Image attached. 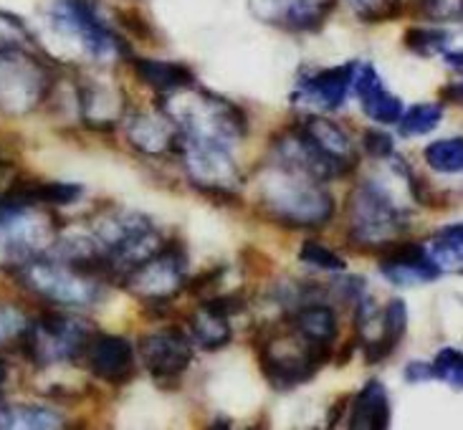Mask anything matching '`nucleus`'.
<instances>
[{
	"mask_svg": "<svg viewBox=\"0 0 463 430\" xmlns=\"http://www.w3.org/2000/svg\"><path fill=\"white\" fill-rule=\"evenodd\" d=\"M426 163L430 170L443 175H456L463 170V139H439L426 147Z\"/></svg>",
	"mask_w": 463,
	"mask_h": 430,
	"instance_id": "nucleus-23",
	"label": "nucleus"
},
{
	"mask_svg": "<svg viewBox=\"0 0 463 430\" xmlns=\"http://www.w3.org/2000/svg\"><path fill=\"white\" fill-rule=\"evenodd\" d=\"M363 150L375 160H390L395 154V139L385 129H367L363 137Z\"/></svg>",
	"mask_w": 463,
	"mask_h": 430,
	"instance_id": "nucleus-31",
	"label": "nucleus"
},
{
	"mask_svg": "<svg viewBox=\"0 0 463 430\" xmlns=\"http://www.w3.org/2000/svg\"><path fill=\"white\" fill-rule=\"evenodd\" d=\"M256 352H259V365L269 385L279 392H288L309 382L332 360L335 350H319V347L307 344L287 324V329H274L263 334L256 344Z\"/></svg>",
	"mask_w": 463,
	"mask_h": 430,
	"instance_id": "nucleus-3",
	"label": "nucleus"
},
{
	"mask_svg": "<svg viewBox=\"0 0 463 430\" xmlns=\"http://www.w3.org/2000/svg\"><path fill=\"white\" fill-rule=\"evenodd\" d=\"M223 276H226V268H223V266H218V268H211V271H205V274H201V276L188 278L185 289H188L190 294H205V291L215 289Z\"/></svg>",
	"mask_w": 463,
	"mask_h": 430,
	"instance_id": "nucleus-34",
	"label": "nucleus"
},
{
	"mask_svg": "<svg viewBox=\"0 0 463 430\" xmlns=\"http://www.w3.org/2000/svg\"><path fill=\"white\" fill-rule=\"evenodd\" d=\"M53 69L38 49L0 51V112L21 117L38 109L53 91Z\"/></svg>",
	"mask_w": 463,
	"mask_h": 430,
	"instance_id": "nucleus-4",
	"label": "nucleus"
},
{
	"mask_svg": "<svg viewBox=\"0 0 463 430\" xmlns=\"http://www.w3.org/2000/svg\"><path fill=\"white\" fill-rule=\"evenodd\" d=\"M405 46L423 56V59H430V56H446L451 46V33L446 28H423V25H415V28H408L405 33Z\"/></svg>",
	"mask_w": 463,
	"mask_h": 430,
	"instance_id": "nucleus-22",
	"label": "nucleus"
},
{
	"mask_svg": "<svg viewBox=\"0 0 463 430\" xmlns=\"http://www.w3.org/2000/svg\"><path fill=\"white\" fill-rule=\"evenodd\" d=\"M352 243L363 251H380L395 240L408 226V213L390 201L388 192L377 188L375 182H363L352 192Z\"/></svg>",
	"mask_w": 463,
	"mask_h": 430,
	"instance_id": "nucleus-6",
	"label": "nucleus"
},
{
	"mask_svg": "<svg viewBox=\"0 0 463 430\" xmlns=\"http://www.w3.org/2000/svg\"><path fill=\"white\" fill-rule=\"evenodd\" d=\"M190 340L193 344H198L203 350H221L226 347L228 341L233 340V329L226 316H218L213 312H208L201 304V309L195 314H190Z\"/></svg>",
	"mask_w": 463,
	"mask_h": 430,
	"instance_id": "nucleus-19",
	"label": "nucleus"
},
{
	"mask_svg": "<svg viewBox=\"0 0 463 430\" xmlns=\"http://www.w3.org/2000/svg\"><path fill=\"white\" fill-rule=\"evenodd\" d=\"M135 66V74L142 84L155 89L157 94H173L180 89H188L195 84V74L185 63L155 61V59H129Z\"/></svg>",
	"mask_w": 463,
	"mask_h": 430,
	"instance_id": "nucleus-17",
	"label": "nucleus"
},
{
	"mask_svg": "<svg viewBox=\"0 0 463 430\" xmlns=\"http://www.w3.org/2000/svg\"><path fill=\"white\" fill-rule=\"evenodd\" d=\"M405 379H408L411 385L430 382V379H433V367H430V362H408V365H405Z\"/></svg>",
	"mask_w": 463,
	"mask_h": 430,
	"instance_id": "nucleus-35",
	"label": "nucleus"
},
{
	"mask_svg": "<svg viewBox=\"0 0 463 430\" xmlns=\"http://www.w3.org/2000/svg\"><path fill=\"white\" fill-rule=\"evenodd\" d=\"M137 354L145 369L160 385H165L167 379L177 382L193 365V340L188 332L177 327L152 332V334L139 337Z\"/></svg>",
	"mask_w": 463,
	"mask_h": 430,
	"instance_id": "nucleus-8",
	"label": "nucleus"
},
{
	"mask_svg": "<svg viewBox=\"0 0 463 430\" xmlns=\"http://www.w3.org/2000/svg\"><path fill=\"white\" fill-rule=\"evenodd\" d=\"M380 274L392 286H415V284L436 281L443 271L430 258L423 243L392 240L385 248H380Z\"/></svg>",
	"mask_w": 463,
	"mask_h": 430,
	"instance_id": "nucleus-9",
	"label": "nucleus"
},
{
	"mask_svg": "<svg viewBox=\"0 0 463 430\" xmlns=\"http://www.w3.org/2000/svg\"><path fill=\"white\" fill-rule=\"evenodd\" d=\"M347 405H350V395H347V397H342L339 403L332 405V410H329V420H326V428H337L339 423H342V416H347Z\"/></svg>",
	"mask_w": 463,
	"mask_h": 430,
	"instance_id": "nucleus-37",
	"label": "nucleus"
},
{
	"mask_svg": "<svg viewBox=\"0 0 463 430\" xmlns=\"http://www.w3.org/2000/svg\"><path fill=\"white\" fill-rule=\"evenodd\" d=\"M299 258L304 261V264L314 266V268L335 271V274H342V271L347 268V261H345L337 251L326 248V246L317 243V240H304V246H301V251H299Z\"/></svg>",
	"mask_w": 463,
	"mask_h": 430,
	"instance_id": "nucleus-30",
	"label": "nucleus"
},
{
	"mask_svg": "<svg viewBox=\"0 0 463 430\" xmlns=\"http://www.w3.org/2000/svg\"><path fill=\"white\" fill-rule=\"evenodd\" d=\"M284 322L307 344L319 347V350H335V340H337V312L329 304H301V306L288 312Z\"/></svg>",
	"mask_w": 463,
	"mask_h": 430,
	"instance_id": "nucleus-14",
	"label": "nucleus"
},
{
	"mask_svg": "<svg viewBox=\"0 0 463 430\" xmlns=\"http://www.w3.org/2000/svg\"><path fill=\"white\" fill-rule=\"evenodd\" d=\"M430 258L439 264L440 271H461L463 256V226L440 228L439 233H433L430 238Z\"/></svg>",
	"mask_w": 463,
	"mask_h": 430,
	"instance_id": "nucleus-21",
	"label": "nucleus"
},
{
	"mask_svg": "<svg viewBox=\"0 0 463 430\" xmlns=\"http://www.w3.org/2000/svg\"><path fill=\"white\" fill-rule=\"evenodd\" d=\"M347 428L383 430L390 425V397L380 379H367L363 390L354 392L347 405Z\"/></svg>",
	"mask_w": 463,
	"mask_h": 430,
	"instance_id": "nucleus-15",
	"label": "nucleus"
},
{
	"mask_svg": "<svg viewBox=\"0 0 463 430\" xmlns=\"http://www.w3.org/2000/svg\"><path fill=\"white\" fill-rule=\"evenodd\" d=\"M36 49V36L15 13L0 11V51Z\"/></svg>",
	"mask_w": 463,
	"mask_h": 430,
	"instance_id": "nucleus-25",
	"label": "nucleus"
},
{
	"mask_svg": "<svg viewBox=\"0 0 463 430\" xmlns=\"http://www.w3.org/2000/svg\"><path fill=\"white\" fill-rule=\"evenodd\" d=\"M33 195H36L38 205H53V208H63L71 205L81 195L84 188L81 185H71V182H38L33 185Z\"/></svg>",
	"mask_w": 463,
	"mask_h": 430,
	"instance_id": "nucleus-27",
	"label": "nucleus"
},
{
	"mask_svg": "<svg viewBox=\"0 0 463 430\" xmlns=\"http://www.w3.org/2000/svg\"><path fill=\"white\" fill-rule=\"evenodd\" d=\"M433 367V379H443L451 388L461 390L463 385V354L453 347H443L436 360L430 362Z\"/></svg>",
	"mask_w": 463,
	"mask_h": 430,
	"instance_id": "nucleus-29",
	"label": "nucleus"
},
{
	"mask_svg": "<svg viewBox=\"0 0 463 430\" xmlns=\"http://www.w3.org/2000/svg\"><path fill=\"white\" fill-rule=\"evenodd\" d=\"M31 316L25 314L18 304L0 299V347L5 344H18L24 337L25 327H28Z\"/></svg>",
	"mask_w": 463,
	"mask_h": 430,
	"instance_id": "nucleus-26",
	"label": "nucleus"
},
{
	"mask_svg": "<svg viewBox=\"0 0 463 430\" xmlns=\"http://www.w3.org/2000/svg\"><path fill=\"white\" fill-rule=\"evenodd\" d=\"M177 137V126L167 117H147L139 114L137 119L129 126V142L135 145L137 152L147 154H163L173 152V142Z\"/></svg>",
	"mask_w": 463,
	"mask_h": 430,
	"instance_id": "nucleus-18",
	"label": "nucleus"
},
{
	"mask_svg": "<svg viewBox=\"0 0 463 430\" xmlns=\"http://www.w3.org/2000/svg\"><path fill=\"white\" fill-rule=\"evenodd\" d=\"M408 332V306L401 296H392L388 306L380 312V334L364 341V362L373 367L385 362Z\"/></svg>",
	"mask_w": 463,
	"mask_h": 430,
	"instance_id": "nucleus-16",
	"label": "nucleus"
},
{
	"mask_svg": "<svg viewBox=\"0 0 463 430\" xmlns=\"http://www.w3.org/2000/svg\"><path fill=\"white\" fill-rule=\"evenodd\" d=\"M335 5L337 0H250V8L263 23L284 31H317Z\"/></svg>",
	"mask_w": 463,
	"mask_h": 430,
	"instance_id": "nucleus-12",
	"label": "nucleus"
},
{
	"mask_svg": "<svg viewBox=\"0 0 463 430\" xmlns=\"http://www.w3.org/2000/svg\"><path fill=\"white\" fill-rule=\"evenodd\" d=\"M354 15L364 23H385L401 15L402 0H347Z\"/></svg>",
	"mask_w": 463,
	"mask_h": 430,
	"instance_id": "nucleus-28",
	"label": "nucleus"
},
{
	"mask_svg": "<svg viewBox=\"0 0 463 430\" xmlns=\"http://www.w3.org/2000/svg\"><path fill=\"white\" fill-rule=\"evenodd\" d=\"M94 334L97 329L87 319L63 312H49V314L31 316L24 337L15 347L24 352L31 365H61V362L84 360V352Z\"/></svg>",
	"mask_w": 463,
	"mask_h": 430,
	"instance_id": "nucleus-2",
	"label": "nucleus"
},
{
	"mask_svg": "<svg viewBox=\"0 0 463 430\" xmlns=\"http://www.w3.org/2000/svg\"><path fill=\"white\" fill-rule=\"evenodd\" d=\"M188 284V253L177 240H165L160 251L135 266L122 281L142 302H173Z\"/></svg>",
	"mask_w": 463,
	"mask_h": 430,
	"instance_id": "nucleus-7",
	"label": "nucleus"
},
{
	"mask_svg": "<svg viewBox=\"0 0 463 430\" xmlns=\"http://www.w3.org/2000/svg\"><path fill=\"white\" fill-rule=\"evenodd\" d=\"M443 99H449L451 104H461V84H451V87H446L443 91Z\"/></svg>",
	"mask_w": 463,
	"mask_h": 430,
	"instance_id": "nucleus-38",
	"label": "nucleus"
},
{
	"mask_svg": "<svg viewBox=\"0 0 463 430\" xmlns=\"http://www.w3.org/2000/svg\"><path fill=\"white\" fill-rule=\"evenodd\" d=\"M63 425L66 420L49 407L0 400V428H63Z\"/></svg>",
	"mask_w": 463,
	"mask_h": 430,
	"instance_id": "nucleus-20",
	"label": "nucleus"
},
{
	"mask_svg": "<svg viewBox=\"0 0 463 430\" xmlns=\"http://www.w3.org/2000/svg\"><path fill=\"white\" fill-rule=\"evenodd\" d=\"M119 21H122V23H125L127 28H129V31L135 33V36H139V38L150 36V31H147L150 25L142 23V21H139L137 13H119Z\"/></svg>",
	"mask_w": 463,
	"mask_h": 430,
	"instance_id": "nucleus-36",
	"label": "nucleus"
},
{
	"mask_svg": "<svg viewBox=\"0 0 463 430\" xmlns=\"http://www.w3.org/2000/svg\"><path fill=\"white\" fill-rule=\"evenodd\" d=\"M261 205L276 223L288 228H319L335 213V201L319 188V180L281 163H274L261 182Z\"/></svg>",
	"mask_w": 463,
	"mask_h": 430,
	"instance_id": "nucleus-1",
	"label": "nucleus"
},
{
	"mask_svg": "<svg viewBox=\"0 0 463 430\" xmlns=\"http://www.w3.org/2000/svg\"><path fill=\"white\" fill-rule=\"evenodd\" d=\"M418 8L430 21H461V0H418Z\"/></svg>",
	"mask_w": 463,
	"mask_h": 430,
	"instance_id": "nucleus-32",
	"label": "nucleus"
},
{
	"mask_svg": "<svg viewBox=\"0 0 463 430\" xmlns=\"http://www.w3.org/2000/svg\"><path fill=\"white\" fill-rule=\"evenodd\" d=\"M135 344L119 334H94L89 341L84 360L94 378L109 382L114 388L125 385L135 375Z\"/></svg>",
	"mask_w": 463,
	"mask_h": 430,
	"instance_id": "nucleus-11",
	"label": "nucleus"
},
{
	"mask_svg": "<svg viewBox=\"0 0 463 430\" xmlns=\"http://www.w3.org/2000/svg\"><path fill=\"white\" fill-rule=\"evenodd\" d=\"M352 91L357 94L363 112L370 119H375L380 125H398V119L402 117V101L390 94L370 63H354Z\"/></svg>",
	"mask_w": 463,
	"mask_h": 430,
	"instance_id": "nucleus-13",
	"label": "nucleus"
},
{
	"mask_svg": "<svg viewBox=\"0 0 463 430\" xmlns=\"http://www.w3.org/2000/svg\"><path fill=\"white\" fill-rule=\"evenodd\" d=\"M13 274L31 294L56 306H87L101 299V281L81 274L79 268L49 253L28 261Z\"/></svg>",
	"mask_w": 463,
	"mask_h": 430,
	"instance_id": "nucleus-5",
	"label": "nucleus"
},
{
	"mask_svg": "<svg viewBox=\"0 0 463 430\" xmlns=\"http://www.w3.org/2000/svg\"><path fill=\"white\" fill-rule=\"evenodd\" d=\"M352 74H354V63L304 74L297 81L291 101L309 112H332L345 104L352 91Z\"/></svg>",
	"mask_w": 463,
	"mask_h": 430,
	"instance_id": "nucleus-10",
	"label": "nucleus"
},
{
	"mask_svg": "<svg viewBox=\"0 0 463 430\" xmlns=\"http://www.w3.org/2000/svg\"><path fill=\"white\" fill-rule=\"evenodd\" d=\"M443 119V107L440 104H415L408 112H402L398 119V129L402 137H420L433 132Z\"/></svg>",
	"mask_w": 463,
	"mask_h": 430,
	"instance_id": "nucleus-24",
	"label": "nucleus"
},
{
	"mask_svg": "<svg viewBox=\"0 0 463 430\" xmlns=\"http://www.w3.org/2000/svg\"><path fill=\"white\" fill-rule=\"evenodd\" d=\"M203 306H205L208 312H213V314L231 319L233 314H241V312L246 309V299H243L241 294H218L213 299H205Z\"/></svg>",
	"mask_w": 463,
	"mask_h": 430,
	"instance_id": "nucleus-33",
	"label": "nucleus"
},
{
	"mask_svg": "<svg viewBox=\"0 0 463 430\" xmlns=\"http://www.w3.org/2000/svg\"><path fill=\"white\" fill-rule=\"evenodd\" d=\"M5 379H8V365H5V360L0 357V392H3V385H5Z\"/></svg>",
	"mask_w": 463,
	"mask_h": 430,
	"instance_id": "nucleus-39",
	"label": "nucleus"
}]
</instances>
